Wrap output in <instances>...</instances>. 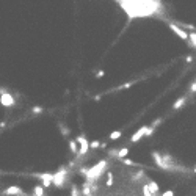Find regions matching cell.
<instances>
[{
  "label": "cell",
  "mask_w": 196,
  "mask_h": 196,
  "mask_svg": "<svg viewBox=\"0 0 196 196\" xmlns=\"http://www.w3.org/2000/svg\"><path fill=\"white\" fill-rule=\"evenodd\" d=\"M105 166H107V162L105 160H102V162H99L96 166H93V168H89V171H88V174L85 176L86 179H88V182H94V180H97L102 174H104V169H105Z\"/></svg>",
  "instance_id": "1"
},
{
  "label": "cell",
  "mask_w": 196,
  "mask_h": 196,
  "mask_svg": "<svg viewBox=\"0 0 196 196\" xmlns=\"http://www.w3.org/2000/svg\"><path fill=\"white\" fill-rule=\"evenodd\" d=\"M77 144H78V143H77V140H71V141H69V151H71L72 154H78L80 148H78Z\"/></svg>",
  "instance_id": "10"
},
{
  "label": "cell",
  "mask_w": 196,
  "mask_h": 196,
  "mask_svg": "<svg viewBox=\"0 0 196 196\" xmlns=\"http://www.w3.org/2000/svg\"><path fill=\"white\" fill-rule=\"evenodd\" d=\"M112 185H113V174L107 173V187H112Z\"/></svg>",
  "instance_id": "15"
},
{
  "label": "cell",
  "mask_w": 196,
  "mask_h": 196,
  "mask_svg": "<svg viewBox=\"0 0 196 196\" xmlns=\"http://www.w3.org/2000/svg\"><path fill=\"white\" fill-rule=\"evenodd\" d=\"M7 196H19V194H22V190H21V187H8L5 191H3Z\"/></svg>",
  "instance_id": "7"
},
{
  "label": "cell",
  "mask_w": 196,
  "mask_h": 196,
  "mask_svg": "<svg viewBox=\"0 0 196 196\" xmlns=\"http://www.w3.org/2000/svg\"><path fill=\"white\" fill-rule=\"evenodd\" d=\"M123 163H124V165H127V166H137V163H135V162H132L130 158H124V160H123Z\"/></svg>",
  "instance_id": "16"
},
{
  "label": "cell",
  "mask_w": 196,
  "mask_h": 196,
  "mask_svg": "<svg viewBox=\"0 0 196 196\" xmlns=\"http://www.w3.org/2000/svg\"><path fill=\"white\" fill-rule=\"evenodd\" d=\"M60 130H61V133H63V135H69V129H66V127H64V124H60Z\"/></svg>",
  "instance_id": "18"
},
{
  "label": "cell",
  "mask_w": 196,
  "mask_h": 196,
  "mask_svg": "<svg viewBox=\"0 0 196 196\" xmlns=\"http://www.w3.org/2000/svg\"><path fill=\"white\" fill-rule=\"evenodd\" d=\"M101 146H102V144H101L99 141H91V143H89V148H91V149H97V148H101Z\"/></svg>",
  "instance_id": "17"
},
{
  "label": "cell",
  "mask_w": 196,
  "mask_h": 196,
  "mask_svg": "<svg viewBox=\"0 0 196 196\" xmlns=\"http://www.w3.org/2000/svg\"><path fill=\"white\" fill-rule=\"evenodd\" d=\"M66 177H68V171L64 168H61L58 173L53 174V185L58 187V188H63V185L66 182Z\"/></svg>",
  "instance_id": "2"
},
{
  "label": "cell",
  "mask_w": 196,
  "mask_h": 196,
  "mask_svg": "<svg viewBox=\"0 0 196 196\" xmlns=\"http://www.w3.org/2000/svg\"><path fill=\"white\" fill-rule=\"evenodd\" d=\"M193 173H194V174H196V166H194V168H193Z\"/></svg>",
  "instance_id": "22"
},
{
  "label": "cell",
  "mask_w": 196,
  "mask_h": 196,
  "mask_svg": "<svg viewBox=\"0 0 196 196\" xmlns=\"http://www.w3.org/2000/svg\"><path fill=\"white\" fill-rule=\"evenodd\" d=\"M185 101H187V99H185V97H180V99H179V101H177V102H176V104L173 105V108H174V110L180 108V107H182V105L185 104Z\"/></svg>",
  "instance_id": "13"
},
{
  "label": "cell",
  "mask_w": 196,
  "mask_h": 196,
  "mask_svg": "<svg viewBox=\"0 0 196 196\" xmlns=\"http://www.w3.org/2000/svg\"><path fill=\"white\" fill-rule=\"evenodd\" d=\"M169 27H171V30H173V32H176V33L179 35V38H182L183 41H187V39H188V35H187L182 28H179V27H177V25H174V24H169Z\"/></svg>",
  "instance_id": "8"
},
{
  "label": "cell",
  "mask_w": 196,
  "mask_h": 196,
  "mask_svg": "<svg viewBox=\"0 0 196 196\" xmlns=\"http://www.w3.org/2000/svg\"><path fill=\"white\" fill-rule=\"evenodd\" d=\"M148 188H149V191H151L152 194H157V193L160 191L158 183H157V182H154V180H149V182H148Z\"/></svg>",
  "instance_id": "9"
},
{
  "label": "cell",
  "mask_w": 196,
  "mask_h": 196,
  "mask_svg": "<svg viewBox=\"0 0 196 196\" xmlns=\"http://www.w3.org/2000/svg\"><path fill=\"white\" fill-rule=\"evenodd\" d=\"M148 130H149V127H148V126H143V127H140V129H138V130H137V132L132 135V138H130V140H132V143H137V141H140V140H141L144 135H148Z\"/></svg>",
  "instance_id": "5"
},
{
  "label": "cell",
  "mask_w": 196,
  "mask_h": 196,
  "mask_svg": "<svg viewBox=\"0 0 196 196\" xmlns=\"http://www.w3.org/2000/svg\"><path fill=\"white\" fill-rule=\"evenodd\" d=\"M36 177H38V179H41V182H43V187H44V188H47V187H50V185L53 183V174H50V173L36 174Z\"/></svg>",
  "instance_id": "4"
},
{
  "label": "cell",
  "mask_w": 196,
  "mask_h": 196,
  "mask_svg": "<svg viewBox=\"0 0 196 196\" xmlns=\"http://www.w3.org/2000/svg\"><path fill=\"white\" fill-rule=\"evenodd\" d=\"M77 143L80 144V151H78V155H80V157H82V155H86V154L91 151L89 143H88V140H86V137H85V135L77 137Z\"/></svg>",
  "instance_id": "3"
},
{
  "label": "cell",
  "mask_w": 196,
  "mask_h": 196,
  "mask_svg": "<svg viewBox=\"0 0 196 196\" xmlns=\"http://www.w3.org/2000/svg\"><path fill=\"white\" fill-rule=\"evenodd\" d=\"M33 196H44V187L43 185H36L33 188Z\"/></svg>",
  "instance_id": "11"
},
{
  "label": "cell",
  "mask_w": 196,
  "mask_h": 196,
  "mask_svg": "<svg viewBox=\"0 0 196 196\" xmlns=\"http://www.w3.org/2000/svg\"><path fill=\"white\" fill-rule=\"evenodd\" d=\"M194 91H196V82H194V83L191 85V88H190V93H194Z\"/></svg>",
  "instance_id": "21"
},
{
  "label": "cell",
  "mask_w": 196,
  "mask_h": 196,
  "mask_svg": "<svg viewBox=\"0 0 196 196\" xmlns=\"http://www.w3.org/2000/svg\"><path fill=\"white\" fill-rule=\"evenodd\" d=\"M88 196H93V194H88Z\"/></svg>",
  "instance_id": "23"
},
{
  "label": "cell",
  "mask_w": 196,
  "mask_h": 196,
  "mask_svg": "<svg viewBox=\"0 0 196 196\" xmlns=\"http://www.w3.org/2000/svg\"><path fill=\"white\" fill-rule=\"evenodd\" d=\"M162 196H174V191H173V190H168V191H165Z\"/></svg>",
  "instance_id": "19"
},
{
  "label": "cell",
  "mask_w": 196,
  "mask_h": 196,
  "mask_svg": "<svg viewBox=\"0 0 196 196\" xmlns=\"http://www.w3.org/2000/svg\"><path fill=\"white\" fill-rule=\"evenodd\" d=\"M41 112H43V108H41V107H35V108H33V113H36V115H38V113H41Z\"/></svg>",
  "instance_id": "20"
},
{
  "label": "cell",
  "mask_w": 196,
  "mask_h": 196,
  "mask_svg": "<svg viewBox=\"0 0 196 196\" xmlns=\"http://www.w3.org/2000/svg\"><path fill=\"white\" fill-rule=\"evenodd\" d=\"M127 154H129V149H127V148H123L121 151L116 152V157H118V158H123V157H126Z\"/></svg>",
  "instance_id": "12"
},
{
  "label": "cell",
  "mask_w": 196,
  "mask_h": 196,
  "mask_svg": "<svg viewBox=\"0 0 196 196\" xmlns=\"http://www.w3.org/2000/svg\"><path fill=\"white\" fill-rule=\"evenodd\" d=\"M121 137H123V133H121L119 130H115V132H112V135H110L112 140H118V138H121Z\"/></svg>",
  "instance_id": "14"
},
{
  "label": "cell",
  "mask_w": 196,
  "mask_h": 196,
  "mask_svg": "<svg viewBox=\"0 0 196 196\" xmlns=\"http://www.w3.org/2000/svg\"><path fill=\"white\" fill-rule=\"evenodd\" d=\"M2 104L3 105H7V107H11V105H14V99H13V96L11 94H5V91H2Z\"/></svg>",
  "instance_id": "6"
}]
</instances>
